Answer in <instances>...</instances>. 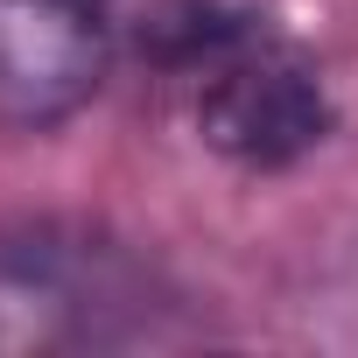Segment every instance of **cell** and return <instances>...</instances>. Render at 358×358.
Returning <instances> with one entry per match:
<instances>
[{"label":"cell","mask_w":358,"mask_h":358,"mask_svg":"<svg viewBox=\"0 0 358 358\" xmlns=\"http://www.w3.org/2000/svg\"><path fill=\"white\" fill-rule=\"evenodd\" d=\"M141 50L183 92L197 141L232 169L281 176L330 141L337 113H330L323 71L246 8L169 0L162 15H148Z\"/></svg>","instance_id":"1"},{"label":"cell","mask_w":358,"mask_h":358,"mask_svg":"<svg viewBox=\"0 0 358 358\" xmlns=\"http://www.w3.org/2000/svg\"><path fill=\"white\" fill-rule=\"evenodd\" d=\"M169 309L162 274L127 239L71 218H0V358L148 344Z\"/></svg>","instance_id":"2"},{"label":"cell","mask_w":358,"mask_h":358,"mask_svg":"<svg viewBox=\"0 0 358 358\" xmlns=\"http://www.w3.org/2000/svg\"><path fill=\"white\" fill-rule=\"evenodd\" d=\"M113 0H0V134H57L113 78Z\"/></svg>","instance_id":"3"}]
</instances>
